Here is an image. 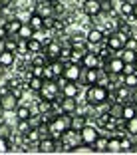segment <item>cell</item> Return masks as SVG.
Listing matches in <instances>:
<instances>
[{
    "instance_id": "6da1fadb",
    "label": "cell",
    "mask_w": 137,
    "mask_h": 155,
    "mask_svg": "<svg viewBox=\"0 0 137 155\" xmlns=\"http://www.w3.org/2000/svg\"><path fill=\"white\" fill-rule=\"evenodd\" d=\"M109 100V90L101 84H91L86 90V101L91 107H101L103 104H107Z\"/></svg>"
},
{
    "instance_id": "7a4b0ae2",
    "label": "cell",
    "mask_w": 137,
    "mask_h": 155,
    "mask_svg": "<svg viewBox=\"0 0 137 155\" xmlns=\"http://www.w3.org/2000/svg\"><path fill=\"white\" fill-rule=\"evenodd\" d=\"M48 127H50V135L54 137V139H58L60 133L64 131L66 127H70V115L62 114V111H60L58 115H52V119L48 121Z\"/></svg>"
},
{
    "instance_id": "3957f363",
    "label": "cell",
    "mask_w": 137,
    "mask_h": 155,
    "mask_svg": "<svg viewBox=\"0 0 137 155\" xmlns=\"http://www.w3.org/2000/svg\"><path fill=\"white\" fill-rule=\"evenodd\" d=\"M38 96L40 100H46V101H56L60 97V86L56 84V80H44L42 87L38 90Z\"/></svg>"
},
{
    "instance_id": "277c9868",
    "label": "cell",
    "mask_w": 137,
    "mask_h": 155,
    "mask_svg": "<svg viewBox=\"0 0 137 155\" xmlns=\"http://www.w3.org/2000/svg\"><path fill=\"white\" fill-rule=\"evenodd\" d=\"M127 38H129L127 34L115 30V32H111L107 38H103V42H105V46H107L111 52H119L121 48H125V40H127Z\"/></svg>"
},
{
    "instance_id": "5b68a950",
    "label": "cell",
    "mask_w": 137,
    "mask_h": 155,
    "mask_svg": "<svg viewBox=\"0 0 137 155\" xmlns=\"http://www.w3.org/2000/svg\"><path fill=\"white\" fill-rule=\"evenodd\" d=\"M62 76H64L68 82H78V84H80V76H82V64H76V62H64Z\"/></svg>"
},
{
    "instance_id": "8992f818",
    "label": "cell",
    "mask_w": 137,
    "mask_h": 155,
    "mask_svg": "<svg viewBox=\"0 0 137 155\" xmlns=\"http://www.w3.org/2000/svg\"><path fill=\"white\" fill-rule=\"evenodd\" d=\"M44 56L48 62H52V60H62V44H60L58 40H50L44 44Z\"/></svg>"
},
{
    "instance_id": "52a82bcc",
    "label": "cell",
    "mask_w": 137,
    "mask_h": 155,
    "mask_svg": "<svg viewBox=\"0 0 137 155\" xmlns=\"http://www.w3.org/2000/svg\"><path fill=\"white\" fill-rule=\"evenodd\" d=\"M121 70H123V62L119 56H109V58L103 62V72L105 74H115V76H121Z\"/></svg>"
},
{
    "instance_id": "ba28073f",
    "label": "cell",
    "mask_w": 137,
    "mask_h": 155,
    "mask_svg": "<svg viewBox=\"0 0 137 155\" xmlns=\"http://www.w3.org/2000/svg\"><path fill=\"white\" fill-rule=\"evenodd\" d=\"M82 10L87 18H97L101 16V0H83Z\"/></svg>"
},
{
    "instance_id": "9c48e42d",
    "label": "cell",
    "mask_w": 137,
    "mask_h": 155,
    "mask_svg": "<svg viewBox=\"0 0 137 155\" xmlns=\"http://www.w3.org/2000/svg\"><path fill=\"white\" fill-rule=\"evenodd\" d=\"M99 135V129L96 127V125H90V123H86L82 129H80V137H82V143H87V145H91V143L96 141V137Z\"/></svg>"
},
{
    "instance_id": "30bf717a",
    "label": "cell",
    "mask_w": 137,
    "mask_h": 155,
    "mask_svg": "<svg viewBox=\"0 0 137 155\" xmlns=\"http://www.w3.org/2000/svg\"><path fill=\"white\" fill-rule=\"evenodd\" d=\"M56 145H58V139H54L52 135H48V137H42L40 141L36 143V151L38 153H54Z\"/></svg>"
},
{
    "instance_id": "8fae6325",
    "label": "cell",
    "mask_w": 137,
    "mask_h": 155,
    "mask_svg": "<svg viewBox=\"0 0 137 155\" xmlns=\"http://www.w3.org/2000/svg\"><path fill=\"white\" fill-rule=\"evenodd\" d=\"M18 104H20V101L14 97V94L10 90L6 91V94H0V107H2L4 111H14Z\"/></svg>"
},
{
    "instance_id": "7c38bea8",
    "label": "cell",
    "mask_w": 137,
    "mask_h": 155,
    "mask_svg": "<svg viewBox=\"0 0 137 155\" xmlns=\"http://www.w3.org/2000/svg\"><path fill=\"white\" fill-rule=\"evenodd\" d=\"M54 104H58V107H60V111H62V114L72 115L73 111H76V105H78V97L62 96V101H54Z\"/></svg>"
},
{
    "instance_id": "4fadbf2b",
    "label": "cell",
    "mask_w": 137,
    "mask_h": 155,
    "mask_svg": "<svg viewBox=\"0 0 137 155\" xmlns=\"http://www.w3.org/2000/svg\"><path fill=\"white\" fill-rule=\"evenodd\" d=\"M34 12H38L42 18H46V16H56L54 2H48V0H40V2H36V6H34Z\"/></svg>"
},
{
    "instance_id": "5bb4252c",
    "label": "cell",
    "mask_w": 137,
    "mask_h": 155,
    "mask_svg": "<svg viewBox=\"0 0 137 155\" xmlns=\"http://www.w3.org/2000/svg\"><path fill=\"white\" fill-rule=\"evenodd\" d=\"M80 64H82V68H99L101 60H99V56H97L93 50H87L86 54H83V58H82Z\"/></svg>"
},
{
    "instance_id": "9a60e30c",
    "label": "cell",
    "mask_w": 137,
    "mask_h": 155,
    "mask_svg": "<svg viewBox=\"0 0 137 155\" xmlns=\"http://www.w3.org/2000/svg\"><path fill=\"white\" fill-rule=\"evenodd\" d=\"M97 74H99V68H82V76H80V82H83L86 86L97 84Z\"/></svg>"
},
{
    "instance_id": "2e32d148",
    "label": "cell",
    "mask_w": 137,
    "mask_h": 155,
    "mask_svg": "<svg viewBox=\"0 0 137 155\" xmlns=\"http://www.w3.org/2000/svg\"><path fill=\"white\" fill-rule=\"evenodd\" d=\"M16 52H10V50H0V68H12L16 64Z\"/></svg>"
},
{
    "instance_id": "e0dca14e",
    "label": "cell",
    "mask_w": 137,
    "mask_h": 155,
    "mask_svg": "<svg viewBox=\"0 0 137 155\" xmlns=\"http://www.w3.org/2000/svg\"><path fill=\"white\" fill-rule=\"evenodd\" d=\"M60 94H62V96H68V97H78L80 96L78 82H66L64 86L60 87Z\"/></svg>"
},
{
    "instance_id": "ac0fdd59",
    "label": "cell",
    "mask_w": 137,
    "mask_h": 155,
    "mask_svg": "<svg viewBox=\"0 0 137 155\" xmlns=\"http://www.w3.org/2000/svg\"><path fill=\"white\" fill-rule=\"evenodd\" d=\"M86 42H87V46H97V44H101V42H103V32H101L99 28H91L90 32L86 34Z\"/></svg>"
},
{
    "instance_id": "d6986e66",
    "label": "cell",
    "mask_w": 137,
    "mask_h": 155,
    "mask_svg": "<svg viewBox=\"0 0 137 155\" xmlns=\"http://www.w3.org/2000/svg\"><path fill=\"white\" fill-rule=\"evenodd\" d=\"M107 139H109V135H97L96 141L91 143V147H93V153H107Z\"/></svg>"
},
{
    "instance_id": "ffe728a7",
    "label": "cell",
    "mask_w": 137,
    "mask_h": 155,
    "mask_svg": "<svg viewBox=\"0 0 137 155\" xmlns=\"http://www.w3.org/2000/svg\"><path fill=\"white\" fill-rule=\"evenodd\" d=\"M26 22L30 24V28H32L34 32H38V30H44V18H42L38 12H32V14H30V18H28Z\"/></svg>"
},
{
    "instance_id": "44dd1931",
    "label": "cell",
    "mask_w": 137,
    "mask_h": 155,
    "mask_svg": "<svg viewBox=\"0 0 137 155\" xmlns=\"http://www.w3.org/2000/svg\"><path fill=\"white\" fill-rule=\"evenodd\" d=\"M20 26H22V20H20V18H8L6 24H4L6 34H8V36H16V32H18Z\"/></svg>"
},
{
    "instance_id": "7402d4cb",
    "label": "cell",
    "mask_w": 137,
    "mask_h": 155,
    "mask_svg": "<svg viewBox=\"0 0 137 155\" xmlns=\"http://www.w3.org/2000/svg\"><path fill=\"white\" fill-rule=\"evenodd\" d=\"M129 87L127 86H117L115 87V101H119V104H127V100H129Z\"/></svg>"
},
{
    "instance_id": "603a6c76",
    "label": "cell",
    "mask_w": 137,
    "mask_h": 155,
    "mask_svg": "<svg viewBox=\"0 0 137 155\" xmlns=\"http://www.w3.org/2000/svg\"><path fill=\"white\" fill-rule=\"evenodd\" d=\"M86 123H87L86 115H80V114H72V115H70V127H73V129H78V131H80Z\"/></svg>"
},
{
    "instance_id": "cb8c5ba5",
    "label": "cell",
    "mask_w": 137,
    "mask_h": 155,
    "mask_svg": "<svg viewBox=\"0 0 137 155\" xmlns=\"http://www.w3.org/2000/svg\"><path fill=\"white\" fill-rule=\"evenodd\" d=\"M32 36H34V30L30 28V24L22 22V26H20L18 32H16V38H20V40H30Z\"/></svg>"
},
{
    "instance_id": "d4e9b609",
    "label": "cell",
    "mask_w": 137,
    "mask_h": 155,
    "mask_svg": "<svg viewBox=\"0 0 137 155\" xmlns=\"http://www.w3.org/2000/svg\"><path fill=\"white\" fill-rule=\"evenodd\" d=\"M117 56L121 58L123 64H133L135 62V50H131V48H121Z\"/></svg>"
},
{
    "instance_id": "484cf974",
    "label": "cell",
    "mask_w": 137,
    "mask_h": 155,
    "mask_svg": "<svg viewBox=\"0 0 137 155\" xmlns=\"http://www.w3.org/2000/svg\"><path fill=\"white\" fill-rule=\"evenodd\" d=\"M133 115H137V105L135 104H123V107H121V119H131Z\"/></svg>"
},
{
    "instance_id": "4316f807",
    "label": "cell",
    "mask_w": 137,
    "mask_h": 155,
    "mask_svg": "<svg viewBox=\"0 0 137 155\" xmlns=\"http://www.w3.org/2000/svg\"><path fill=\"white\" fill-rule=\"evenodd\" d=\"M26 46H28V54H36V52H42L44 50V44H42L38 38H30V40H26Z\"/></svg>"
},
{
    "instance_id": "83f0119b",
    "label": "cell",
    "mask_w": 137,
    "mask_h": 155,
    "mask_svg": "<svg viewBox=\"0 0 137 155\" xmlns=\"http://www.w3.org/2000/svg\"><path fill=\"white\" fill-rule=\"evenodd\" d=\"M119 14L123 18H131V12H133V2L131 0H119Z\"/></svg>"
},
{
    "instance_id": "f1b7e54d",
    "label": "cell",
    "mask_w": 137,
    "mask_h": 155,
    "mask_svg": "<svg viewBox=\"0 0 137 155\" xmlns=\"http://www.w3.org/2000/svg\"><path fill=\"white\" fill-rule=\"evenodd\" d=\"M107 153H121V145H119V137L109 135L107 139Z\"/></svg>"
},
{
    "instance_id": "f546056e",
    "label": "cell",
    "mask_w": 137,
    "mask_h": 155,
    "mask_svg": "<svg viewBox=\"0 0 137 155\" xmlns=\"http://www.w3.org/2000/svg\"><path fill=\"white\" fill-rule=\"evenodd\" d=\"M48 60H46L44 52H36V54H30V66H46Z\"/></svg>"
},
{
    "instance_id": "4dcf8cb0",
    "label": "cell",
    "mask_w": 137,
    "mask_h": 155,
    "mask_svg": "<svg viewBox=\"0 0 137 155\" xmlns=\"http://www.w3.org/2000/svg\"><path fill=\"white\" fill-rule=\"evenodd\" d=\"M26 84H28V90H30V91H36V94H38V90H40L42 84H44V80H42V78H36V76H30Z\"/></svg>"
},
{
    "instance_id": "1f68e13d",
    "label": "cell",
    "mask_w": 137,
    "mask_h": 155,
    "mask_svg": "<svg viewBox=\"0 0 137 155\" xmlns=\"http://www.w3.org/2000/svg\"><path fill=\"white\" fill-rule=\"evenodd\" d=\"M121 84H123V86H127L129 90H131V87H135L137 86V74L133 72V74H125V76H121Z\"/></svg>"
},
{
    "instance_id": "d6a6232c",
    "label": "cell",
    "mask_w": 137,
    "mask_h": 155,
    "mask_svg": "<svg viewBox=\"0 0 137 155\" xmlns=\"http://www.w3.org/2000/svg\"><path fill=\"white\" fill-rule=\"evenodd\" d=\"M52 111H54V101H46V100L38 101V114H52Z\"/></svg>"
},
{
    "instance_id": "836d02e7",
    "label": "cell",
    "mask_w": 137,
    "mask_h": 155,
    "mask_svg": "<svg viewBox=\"0 0 137 155\" xmlns=\"http://www.w3.org/2000/svg\"><path fill=\"white\" fill-rule=\"evenodd\" d=\"M125 131H127L129 135H135L137 137V115H133L131 119L125 121Z\"/></svg>"
},
{
    "instance_id": "e575fe53",
    "label": "cell",
    "mask_w": 137,
    "mask_h": 155,
    "mask_svg": "<svg viewBox=\"0 0 137 155\" xmlns=\"http://www.w3.org/2000/svg\"><path fill=\"white\" fill-rule=\"evenodd\" d=\"M14 111H16V117H18V119H28V117H30V114H32L28 105H20V104L16 105V110H14Z\"/></svg>"
},
{
    "instance_id": "d590c367",
    "label": "cell",
    "mask_w": 137,
    "mask_h": 155,
    "mask_svg": "<svg viewBox=\"0 0 137 155\" xmlns=\"http://www.w3.org/2000/svg\"><path fill=\"white\" fill-rule=\"evenodd\" d=\"M131 139H129V137H123V135H121V137H119V145H121V153H127V151H129V147H131Z\"/></svg>"
},
{
    "instance_id": "8d00e7d4",
    "label": "cell",
    "mask_w": 137,
    "mask_h": 155,
    "mask_svg": "<svg viewBox=\"0 0 137 155\" xmlns=\"http://www.w3.org/2000/svg\"><path fill=\"white\" fill-rule=\"evenodd\" d=\"M28 129H30L28 119H18V123H16V131H18V133H26Z\"/></svg>"
},
{
    "instance_id": "74e56055",
    "label": "cell",
    "mask_w": 137,
    "mask_h": 155,
    "mask_svg": "<svg viewBox=\"0 0 137 155\" xmlns=\"http://www.w3.org/2000/svg\"><path fill=\"white\" fill-rule=\"evenodd\" d=\"M56 16H46L44 18V30H54L56 28Z\"/></svg>"
},
{
    "instance_id": "f35d334b",
    "label": "cell",
    "mask_w": 137,
    "mask_h": 155,
    "mask_svg": "<svg viewBox=\"0 0 137 155\" xmlns=\"http://www.w3.org/2000/svg\"><path fill=\"white\" fill-rule=\"evenodd\" d=\"M28 123H30V127H38V125L42 123L40 114H30V117H28Z\"/></svg>"
},
{
    "instance_id": "ab89813d",
    "label": "cell",
    "mask_w": 137,
    "mask_h": 155,
    "mask_svg": "<svg viewBox=\"0 0 137 155\" xmlns=\"http://www.w3.org/2000/svg\"><path fill=\"white\" fill-rule=\"evenodd\" d=\"M8 149H10V141H8V137L0 135V153H8Z\"/></svg>"
},
{
    "instance_id": "60d3db41",
    "label": "cell",
    "mask_w": 137,
    "mask_h": 155,
    "mask_svg": "<svg viewBox=\"0 0 137 155\" xmlns=\"http://www.w3.org/2000/svg\"><path fill=\"white\" fill-rule=\"evenodd\" d=\"M133 72H135V62H133V64H123L121 76H125V74H133Z\"/></svg>"
},
{
    "instance_id": "b9f144b4",
    "label": "cell",
    "mask_w": 137,
    "mask_h": 155,
    "mask_svg": "<svg viewBox=\"0 0 137 155\" xmlns=\"http://www.w3.org/2000/svg\"><path fill=\"white\" fill-rule=\"evenodd\" d=\"M129 100H131V104L137 105V86L131 87V91H129Z\"/></svg>"
},
{
    "instance_id": "7bdbcfd3",
    "label": "cell",
    "mask_w": 137,
    "mask_h": 155,
    "mask_svg": "<svg viewBox=\"0 0 137 155\" xmlns=\"http://www.w3.org/2000/svg\"><path fill=\"white\" fill-rule=\"evenodd\" d=\"M44 80H54V74L48 66H44Z\"/></svg>"
},
{
    "instance_id": "ee69618b",
    "label": "cell",
    "mask_w": 137,
    "mask_h": 155,
    "mask_svg": "<svg viewBox=\"0 0 137 155\" xmlns=\"http://www.w3.org/2000/svg\"><path fill=\"white\" fill-rule=\"evenodd\" d=\"M10 2H12V0H0V10H4L6 6H10Z\"/></svg>"
},
{
    "instance_id": "f6af8a7d",
    "label": "cell",
    "mask_w": 137,
    "mask_h": 155,
    "mask_svg": "<svg viewBox=\"0 0 137 155\" xmlns=\"http://www.w3.org/2000/svg\"><path fill=\"white\" fill-rule=\"evenodd\" d=\"M131 18H135L137 20V2L133 4V12H131Z\"/></svg>"
},
{
    "instance_id": "bcb514c9",
    "label": "cell",
    "mask_w": 137,
    "mask_h": 155,
    "mask_svg": "<svg viewBox=\"0 0 137 155\" xmlns=\"http://www.w3.org/2000/svg\"><path fill=\"white\" fill-rule=\"evenodd\" d=\"M48 2H54V0H48Z\"/></svg>"
}]
</instances>
